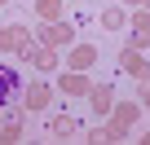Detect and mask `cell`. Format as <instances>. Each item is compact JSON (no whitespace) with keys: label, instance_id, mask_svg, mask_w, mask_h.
I'll list each match as a JSON object with an SVG mask.
<instances>
[{"label":"cell","instance_id":"6da1fadb","mask_svg":"<svg viewBox=\"0 0 150 145\" xmlns=\"http://www.w3.org/2000/svg\"><path fill=\"white\" fill-rule=\"evenodd\" d=\"M13 97H18V70L0 66V106H9Z\"/></svg>","mask_w":150,"mask_h":145}]
</instances>
